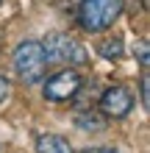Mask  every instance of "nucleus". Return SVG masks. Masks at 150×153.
I'll list each match as a JSON object with an SVG mask.
<instances>
[{"mask_svg":"<svg viewBox=\"0 0 150 153\" xmlns=\"http://www.w3.org/2000/svg\"><path fill=\"white\" fill-rule=\"evenodd\" d=\"M122 14V0H81L78 6V22L83 31L100 33L111 28Z\"/></svg>","mask_w":150,"mask_h":153,"instance_id":"1","label":"nucleus"},{"mask_svg":"<svg viewBox=\"0 0 150 153\" xmlns=\"http://www.w3.org/2000/svg\"><path fill=\"white\" fill-rule=\"evenodd\" d=\"M14 73L22 84H36V81L45 78L47 73V59H45V50H42L39 42L33 39H25L17 45L14 50Z\"/></svg>","mask_w":150,"mask_h":153,"instance_id":"2","label":"nucleus"},{"mask_svg":"<svg viewBox=\"0 0 150 153\" xmlns=\"http://www.w3.org/2000/svg\"><path fill=\"white\" fill-rule=\"evenodd\" d=\"M42 50H45V59L47 64H83L86 59H89V53L81 42L75 36H69V33H50L45 42H39Z\"/></svg>","mask_w":150,"mask_h":153,"instance_id":"3","label":"nucleus"},{"mask_svg":"<svg viewBox=\"0 0 150 153\" xmlns=\"http://www.w3.org/2000/svg\"><path fill=\"white\" fill-rule=\"evenodd\" d=\"M81 84H83L81 73H75L72 67H67V70H61V73L50 75V78L45 81V89H42V92H45L47 100L61 103V100H69V97H75V95H78V89H81Z\"/></svg>","mask_w":150,"mask_h":153,"instance_id":"4","label":"nucleus"},{"mask_svg":"<svg viewBox=\"0 0 150 153\" xmlns=\"http://www.w3.org/2000/svg\"><path fill=\"white\" fill-rule=\"evenodd\" d=\"M134 109V97L125 86H109L106 92L100 95V111L111 120H122L128 117V111Z\"/></svg>","mask_w":150,"mask_h":153,"instance_id":"5","label":"nucleus"},{"mask_svg":"<svg viewBox=\"0 0 150 153\" xmlns=\"http://www.w3.org/2000/svg\"><path fill=\"white\" fill-rule=\"evenodd\" d=\"M36 153H72L69 142L64 137H56V134H42L36 139Z\"/></svg>","mask_w":150,"mask_h":153,"instance_id":"6","label":"nucleus"},{"mask_svg":"<svg viewBox=\"0 0 150 153\" xmlns=\"http://www.w3.org/2000/svg\"><path fill=\"white\" fill-rule=\"evenodd\" d=\"M100 53H103L106 59H117L120 53H122V39L114 36V39H109V42H103V45H100Z\"/></svg>","mask_w":150,"mask_h":153,"instance_id":"7","label":"nucleus"},{"mask_svg":"<svg viewBox=\"0 0 150 153\" xmlns=\"http://www.w3.org/2000/svg\"><path fill=\"white\" fill-rule=\"evenodd\" d=\"M78 125L86 128V131H100L103 128V123L100 120H89V114H81V117H78Z\"/></svg>","mask_w":150,"mask_h":153,"instance_id":"8","label":"nucleus"},{"mask_svg":"<svg viewBox=\"0 0 150 153\" xmlns=\"http://www.w3.org/2000/svg\"><path fill=\"white\" fill-rule=\"evenodd\" d=\"M8 95H11V81L0 75V103H6V100H8Z\"/></svg>","mask_w":150,"mask_h":153,"instance_id":"9","label":"nucleus"},{"mask_svg":"<svg viewBox=\"0 0 150 153\" xmlns=\"http://www.w3.org/2000/svg\"><path fill=\"white\" fill-rule=\"evenodd\" d=\"M134 53L139 56V61H142V64L147 67V42H139L136 48H134Z\"/></svg>","mask_w":150,"mask_h":153,"instance_id":"10","label":"nucleus"},{"mask_svg":"<svg viewBox=\"0 0 150 153\" xmlns=\"http://www.w3.org/2000/svg\"><path fill=\"white\" fill-rule=\"evenodd\" d=\"M142 103L150 106V81H147V75H142Z\"/></svg>","mask_w":150,"mask_h":153,"instance_id":"11","label":"nucleus"},{"mask_svg":"<svg viewBox=\"0 0 150 153\" xmlns=\"http://www.w3.org/2000/svg\"><path fill=\"white\" fill-rule=\"evenodd\" d=\"M83 153H120L114 148H92V150H83Z\"/></svg>","mask_w":150,"mask_h":153,"instance_id":"12","label":"nucleus"}]
</instances>
